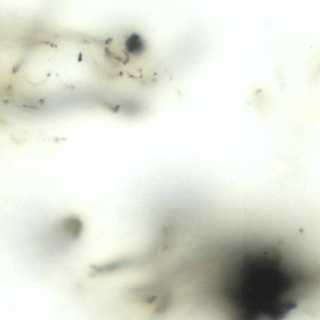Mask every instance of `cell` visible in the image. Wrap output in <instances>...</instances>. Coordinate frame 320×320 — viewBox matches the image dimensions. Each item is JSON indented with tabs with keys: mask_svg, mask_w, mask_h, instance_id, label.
Masks as SVG:
<instances>
[{
	"mask_svg": "<svg viewBox=\"0 0 320 320\" xmlns=\"http://www.w3.org/2000/svg\"><path fill=\"white\" fill-rule=\"evenodd\" d=\"M61 231L65 238L74 241L80 236L83 229V223L78 217L71 216L66 218L61 225Z\"/></svg>",
	"mask_w": 320,
	"mask_h": 320,
	"instance_id": "obj_1",
	"label": "cell"
},
{
	"mask_svg": "<svg viewBox=\"0 0 320 320\" xmlns=\"http://www.w3.org/2000/svg\"><path fill=\"white\" fill-rule=\"evenodd\" d=\"M126 48L129 53L136 54L141 52L144 46L140 37L137 34H132L126 40Z\"/></svg>",
	"mask_w": 320,
	"mask_h": 320,
	"instance_id": "obj_2",
	"label": "cell"
}]
</instances>
